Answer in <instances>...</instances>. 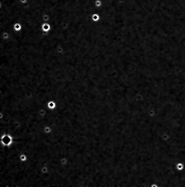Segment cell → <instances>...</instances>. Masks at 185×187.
I'll return each mask as SVG.
<instances>
[{
  "label": "cell",
  "mask_w": 185,
  "mask_h": 187,
  "mask_svg": "<svg viewBox=\"0 0 185 187\" xmlns=\"http://www.w3.org/2000/svg\"><path fill=\"white\" fill-rule=\"evenodd\" d=\"M41 28H42V31H43V33H47L52 30V25L50 24L49 23L46 22V23H43V24H42Z\"/></svg>",
  "instance_id": "1"
},
{
  "label": "cell",
  "mask_w": 185,
  "mask_h": 187,
  "mask_svg": "<svg viewBox=\"0 0 185 187\" xmlns=\"http://www.w3.org/2000/svg\"><path fill=\"white\" fill-rule=\"evenodd\" d=\"M13 29L14 30L15 32H20L22 31V29H23V25H22L21 23H19V22H17V23H13Z\"/></svg>",
  "instance_id": "2"
},
{
  "label": "cell",
  "mask_w": 185,
  "mask_h": 187,
  "mask_svg": "<svg viewBox=\"0 0 185 187\" xmlns=\"http://www.w3.org/2000/svg\"><path fill=\"white\" fill-rule=\"evenodd\" d=\"M47 107L49 110H54V109H56V107H57V102H55L54 100L49 101V102H47Z\"/></svg>",
  "instance_id": "3"
},
{
  "label": "cell",
  "mask_w": 185,
  "mask_h": 187,
  "mask_svg": "<svg viewBox=\"0 0 185 187\" xmlns=\"http://www.w3.org/2000/svg\"><path fill=\"white\" fill-rule=\"evenodd\" d=\"M94 5L96 8H100L103 6V1L102 0H95L94 2Z\"/></svg>",
  "instance_id": "4"
},
{
  "label": "cell",
  "mask_w": 185,
  "mask_h": 187,
  "mask_svg": "<svg viewBox=\"0 0 185 187\" xmlns=\"http://www.w3.org/2000/svg\"><path fill=\"white\" fill-rule=\"evenodd\" d=\"M177 169L179 170V171H183V170L184 169V166L183 163H179V164H177Z\"/></svg>",
  "instance_id": "5"
}]
</instances>
